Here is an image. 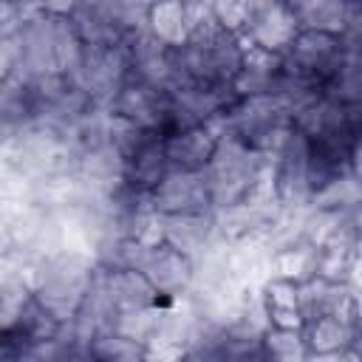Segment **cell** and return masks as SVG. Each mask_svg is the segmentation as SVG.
I'll list each match as a JSON object with an SVG mask.
<instances>
[{"label": "cell", "instance_id": "cell-3", "mask_svg": "<svg viewBox=\"0 0 362 362\" xmlns=\"http://www.w3.org/2000/svg\"><path fill=\"white\" fill-rule=\"evenodd\" d=\"M297 31H300V25H297L288 3H280V0L249 3V14H246V25H243L240 40L252 48H260L266 54L280 57L291 45Z\"/></svg>", "mask_w": 362, "mask_h": 362}, {"label": "cell", "instance_id": "cell-7", "mask_svg": "<svg viewBox=\"0 0 362 362\" xmlns=\"http://www.w3.org/2000/svg\"><path fill=\"white\" fill-rule=\"evenodd\" d=\"M260 317L266 328L277 331H300L303 328V303H300V283L286 277H272L260 286Z\"/></svg>", "mask_w": 362, "mask_h": 362}, {"label": "cell", "instance_id": "cell-6", "mask_svg": "<svg viewBox=\"0 0 362 362\" xmlns=\"http://www.w3.org/2000/svg\"><path fill=\"white\" fill-rule=\"evenodd\" d=\"M204 8L201 3H153L144 11V31L164 48H181Z\"/></svg>", "mask_w": 362, "mask_h": 362}, {"label": "cell", "instance_id": "cell-9", "mask_svg": "<svg viewBox=\"0 0 362 362\" xmlns=\"http://www.w3.org/2000/svg\"><path fill=\"white\" fill-rule=\"evenodd\" d=\"M260 339H263V348L269 354V362H308V354L303 348L300 331L263 328Z\"/></svg>", "mask_w": 362, "mask_h": 362}, {"label": "cell", "instance_id": "cell-2", "mask_svg": "<svg viewBox=\"0 0 362 362\" xmlns=\"http://www.w3.org/2000/svg\"><path fill=\"white\" fill-rule=\"evenodd\" d=\"M147 206L158 218L215 215L212 195L201 173H167L164 181L147 195Z\"/></svg>", "mask_w": 362, "mask_h": 362}, {"label": "cell", "instance_id": "cell-8", "mask_svg": "<svg viewBox=\"0 0 362 362\" xmlns=\"http://www.w3.org/2000/svg\"><path fill=\"white\" fill-rule=\"evenodd\" d=\"M164 226V243L184 252L187 257H198L215 232V215H178V218H161Z\"/></svg>", "mask_w": 362, "mask_h": 362}, {"label": "cell", "instance_id": "cell-1", "mask_svg": "<svg viewBox=\"0 0 362 362\" xmlns=\"http://www.w3.org/2000/svg\"><path fill=\"white\" fill-rule=\"evenodd\" d=\"M266 164H269V156H260V153L243 147L240 141H235L232 136L221 133L218 150H215L212 161L206 164V170L201 173L209 187L215 212L243 204L246 192L252 189L257 175L266 170Z\"/></svg>", "mask_w": 362, "mask_h": 362}, {"label": "cell", "instance_id": "cell-10", "mask_svg": "<svg viewBox=\"0 0 362 362\" xmlns=\"http://www.w3.org/2000/svg\"><path fill=\"white\" fill-rule=\"evenodd\" d=\"M20 71H23V45L14 28V31L0 34V85L11 82Z\"/></svg>", "mask_w": 362, "mask_h": 362}, {"label": "cell", "instance_id": "cell-11", "mask_svg": "<svg viewBox=\"0 0 362 362\" xmlns=\"http://www.w3.org/2000/svg\"><path fill=\"white\" fill-rule=\"evenodd\" d=\"M20 17H23V8L14 6V3H0V34L6 31H14L20 25Z\"/></svg>", "mask_w": 362, "mask_h": 362}, {"label": "cell", "instance_id": "cell-5", "mask_svg": "<svg viewBox=\"0 0 362 362\" xmlns=\"http://www.w3.org/2000/svg\"><path fill=\"white\" fill-rule=\"evenodd\" d=\"M308 359L342 356L356 348V311H334L308 317L300 328Z\"/></svg>", "mask_w": 362, "mask_h": 362}, {"label": "cell", "instance_id": "cell-4", "mask_svg": "<svg viewBox=\"0 0 362 362\" xmlns=\"http://www.w3.org/2000/svg\"><path fill=\"white\" fill-rule=\"evenodd\" d=\"M218 141H221V127L215 122L167 133L164 136L167 173H204L218 150Z\"/></svg>", "mask_w": 362, "mask_h": 362}]
</instances>
